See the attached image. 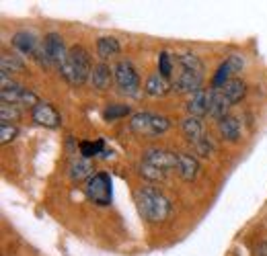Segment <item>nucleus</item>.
Returning <instances> with one entry per match:
<instances>
[{
  "instance_id": "1",
  "label": "nucleus",
  "mask_w": 267,
  "mask_h": 256,
  "mask_svg": "<svg viewBox=\"0 0 267 256\" xmlns=\"http://www.w3.org/2000/svg\"><path fill=\"white\" fill-rule=\"evenodd\" d=\"M177 66V76L173 78V90L179 94H193L195 90L202 88L204 82V62L199 56L185 51V54H177L175 58Z\"/></svg>"
},
{
  "instance_id": "2",
  "label": "nucleus",
  "mask_w": 267,
  "mask_h": 256,
  "mask_svg": "<svg viewBox=\"0 0 267 256\" xmlns=\"http://www.w3.org/2000/svg\"><path fill=\"white\" fill-rule=\"evenodd\" d=\"M134 201H136L138 213L148 224H160L171 215V201L154 186H140L134 193Z\"/></svg>"
},
{
  "instance_id": "3",
  "label": "nucleus",
  "mask_w": 267,
  "mask_h": 256,
  "mask_svg": "<svg viewBox=\"0 0 267 256\" xmlns=\"http://www.w3.org/2000/svg\"><path fill=\"white\" fill-rule=\"evenodd\" d=\"M91 72H93L91 54L82 45H72L68 49L66 62L60 68V74L64 76V80L72 84V86H82L87 80H91Z\"/></svg>"
},
{
  "instance_id": "4",
  "label": "nucleus",
  "mask_w": 267,
  "mask_h": 256,
  "mask_svg": "<svg viewBox=\"0 0 267 256\" xmlns=\"http://www.w3.org/2000/svg\"><path fill=\"white\" fill-rule=\"evenodd\" d=\"M247 94V84L241 78H230L226 84L218 88H212V98H210V115L216 119H222L228 115V109Z\"/></svg>"
},
{
  "instance_id": "5",
  "label": "nucleus",
  "mask_w": 267,
  "mask_h": 256,
  "mask_svg": "<svg viewBox=\"0 0 267 256\" xmlns=\"http://www.w3.org/2000/svg\"><path fill=\"white\" fill-rule=\"evenodd\" d=\"M181 129L185 133V138L193 144V150L199 154V156H210L214 152V142L210 140V135L206 131V125L202 121V117H185L181 123Z\"/></svg>"
},
{
  "instance_id": "6",
  "label": "nucleus",
  "mask_w": 267,
  "mask_h": 256,
  "mask_svg": "<svg viewBox=\"0 0 267 256\" xmlns=\"http://www.w3.org/2000/svg\"><path fill=\"white\" fill-rule=\"evenodd\" d=\"M130 127L140 135H160L171 127V119L164 115H158V113L140 111L136 115H132Z\"/></svg>"
},
{
  "instance_id": "7",
  "label": "nucleus",
  "mask_w": 267,
  "mask_h": 256,
  "mask_svg": "<svg viewBox=\"0 0 267 256\" xmlns=\"http://www.w3.org/2000/svg\"><path fill=\"white\" fill-rule=\"evenodd\" d=\"M113 76H115V84L120 86V90L130 94V96H138L144 90L138 70L128 60H120V62L113 64Z\"/></svg>"
},
{
  "instance_id": "8",
  "label": "nucleus",
  "mask_w": 267,
  "mask_h": 256,
  "mask_svg": "<svg viewBox=\"0 0 267 256\" xmlns=\"http://www.w3.org/2000/svg\"><path fill=\"white\" fill-rule=\"evenodd\" d=\"M2 84H0V96H2V102H10V105H19V107H35L37 105V96L33 90L21 86L19 82H14L8 76L0 78Z\"/></svg>"
},
{
  "instance_id": "9",
  "label": "nucleus",
  "mask_w": 267,
  "mask_h": 256,
  "mask_svg": "<svg viewBox=\"0 0 267 256\" xmlns=\"http://www.w3.org/2000/svg\"><path fill=\"white\" fill-rule=\"evenodd\" d=\"M39 56L45 64L62 68V64L66 62V56H68V49H66L64 37L60 35V33H47L41 41Z\"/></svg>"
},
{
  "instance_id": "10",
  "label": "nucleus",
  "mask_w": 267,
  "mask_h": 256,
  "mask_svg": "<svg viewBox=\"0 0 267 256\" xmlns=\"http://www.w3.org/2000/svg\"><path fill=\"white\" fill-rule=\"evenodd\" d=\"M87 197L101 205V207H105V205L111 203L113 199V182H111V176L107 172H97L89 178L87 182Z\"/></svg>"
},
{
  "instance_id": "11",
  "label": "nucleus",
  "mask_w": 267,
  "mask_h": 256,
  "mask_svg": "<svg viewBox=\"0 0 267 256\" xmlns=\"http://www.w3.org/2000/svg\"><path fill=\"white\" fill-rule=\"evenodd\" d=\"M142 162L162 170V172H171V170H177L179 152H171V150H164V148H150L144 152Z\"/></svg>"
},
{
  "instance_id": "12",
  "label": "nucleus",
  "mask_w": 267,
  "mask_h": 256,
  "mask_svg": "<svg viewBox=\"0 0 267 256\" xmlns=\"http://www.w3.org/2000/svg\"><path fill=\"white\" fill-rule=\"evenodd\" d=\"M31 117L37 125L47 127V129H56L62 123V117L56 111V107L52 105V102H45V100H39L37 105L31 109Z\"/></svg>"
},
{
  "instance_id": "13",
  "label": "nucleus",
  "mask_w": 267,
  "mask_h": 256,
  "mask_svg": "<svg viewBox=\"0 0 267 256\" xmlns=\"http://www.w3.org/2000/svg\"><path fill=\"white\" fill-rule=\"evenodd\" d=\"M12 47L16 49V54H21V56L37 58L39 49H41V43H39L37 35L33 31H16L12 35Z\"/></svg>"
},
{
  "instance_id": "14",
  "label": "nucleus",
  "mask_w": 267,
  "mask_h": 256,
  "mask_svg": "<svg viewBox=\"0 0 267 256\" xmlns=\"http://www.w3.org/2000/svg\"><path fill=\"white\" fill-rule=\"evenodd\" d=\"M210 98H212V88H199L187 98V111L193 117L210 115Z\"/></svg>"
},
{
  "instance_id": "15",
  "label": "nucleus",
  "mask_w": 267,
  "mask_h": 256,
  "mask_svg": "<svg viewBox=\"0 0 267 256\" xmlns=\"http://www.w3.org/2000/svg\"><path fill=\"white\" fill-rule=\"evenodd\" d=\"M243 66H245V62H243L241 56H230L226 62L220 64L218 70H216V74L212 78V88H218V86H222V84H226L232 78V72L241 70Z\"/></svg>"
},
{
  "instance_id": "16",
  "label": "nucleus",
  "mask_w": 267,
  "mask_h": 256,
  "mask_svg": "<svg viewBox=\"0 0 267 256\" xmlns=\"http://www.w3.org/2000/svg\"><path fill=\"white\" fill-rule=\"evenodd\" d=\"M115 80L113 76V68L107 62H99L93 66V72H91V84L93 88L97 90H107L111 86V82Z\"/></svg>"
},
{
  "instance_id": "17",
  "label": "nucleus",
  "mask_w": 267,
  "mask_h": 256,
  "mask_svg": "<svg viewBox=\"0 0 267 256\" xmlns=\"http://www.w3.org/2000/svg\"><path fill=\"white\" fill-rule=\"evenodd\" d=\"M177 172L185 182H193L199 176V162L195 156L185 152H179V162H177Z\"/></svg>"
},
{
  "instance_id": "18",
  "label": "nucleus",
  "mask_w": 267,
  "mask_h": 256,
  "mask_svg": "<svg viewBox=\"0 0 267 256\" xmlns=\"http://www.w3.org/2000/svg\"><path fill=\"white\" fill-rule=\"evenodd\" d=\"M169 90H173V82H171L169 78H164L162 74H158V72L150 74V76L146 78V82H144V92H146L148 96L158 98V96H164Z\"/></svg>"
},
{
  "instance_id": "19",
  "label": "nucleus",
  "mask_w": 267,
  "mask_h": 256,
  "mask_svg": "<svg viewBox=\"0 0 267 256\" xmlns=\"http://www.w3.org/2000/svg\"><path fill=\"white\" fill-rule=\"evenodd\" d=\"M218 131L224 140L237 142L241 138V121L235 115H224L222 119H218Z\"/></svg>"
},
{
  "instance_id": "20",
  "label": "nucleus",
  "mask_w": 267,
  "mask_h": 256,
  "mask_svg": "<svg viewBox=\"0 0 267 256\" xmlns=\"http://www.w3.org/2000/svg\"><path fill=\"white\" fill-rule=\"evenodd\" d=\"M0 70H2V76L12 78V74L25 72V62L21 60L19 54H12V51H4L2 60H0Z\"/></svg>"
},
{
  "instance_id": "21",
  "label": "nucleus",
  "mask_w": 267,
  "mask_h": 256,
  "mask_svg": "<svg viewBox=\"0 0 267 256\" xmlns=\"http://www.w3.org/2000/svg\"><path fill=\"white\" fill-rule=\"evenodd\" d=\"M120 49H122V45L115 37H99V41H97V56L101 58V62L115 58L120 54Z\"/></svg>"
},
{
  "instance_id": "22",
  "label": "nucleus",
  "mask_w": 267,
  "mask_h": 256,
  "mask_svg": "<svg viewBox=\"0 0 267 256\" xmlns=\"http://www.w3.org/2000/svg\"><path fill=\"white\" fill-rule=\"evenodd\" d=\"M87 176L89 178L93 176V164H91V160L82 158V156L72 158V162H70V178L74 182H78V180H85Z\"/></svg>"
},
{
  "instance_id": "23",
  "label": "nucleus",
  "mask_w": 267,
  "mask_h": 256,
  "mask_svg": "<svg viewBox=\"0 0 267 256\" xmlns=\"http://www.w3.org/2000/svg\"><path fill=\"white\" fill-rule=\"evenodd\" d=\"M80 156L82 158H87V160H91V158H95V156H99V154H105V142L103 140H97V142H80Z\"/></svg>"
},
{
  "instance_id": "24",
  "label": "nucleus",
  "mask_w": 267,
  "mask_h": 256,
  "mask_svg": "<svg viewBox=\"0 0 267 256\" xmlns=\"http://www.w3.org/2000/svg\"><path fill=\"white\" fill-rule=\"evenodd\" d=\"M173 72H175V60L169 51H160L158 54V74H162L164 78H173Z\"/></svg>"
},
{
  "instance_id": "25",
  "label": "nucleus",
  "mask_w": 267,
  "mask_h": 256,
  "mask_svg": "<svg viewBox=\"0 0 267 256\" xmlns=\"http://www.w3.org/2000/svg\"><path fill=\"white\" fill-rule=\"evenodd\" d=\"M0 119H2V123H12L14 125V121L21 119V107L10 105V102H2V107H0Z\"/></svg>"
},
{
  "instance_id": "26",
  "label": "nucleus",
  "mask_w": 267,
  "mask_h": 256,
  "mask_svg": "<svg viewBox=\"0 0 267 256\" xmlns=\"http://www.w3.org/2000/svg\"><path fill=\"white\" fill-rule=\"evenodd\" d=\"M128 115H130V107L128 105H122V102H113V105H109L103 111V119H105V121H115V119L128 117Z\"/></svg>"
},
{
  "instance_id": "27",
  "label": "nucleus",
  "mask_w": 267,
  "mask_h": 256,
  "mask_svg": "<svg viewBox=\"0 0 267 256\" xmlns=\"http://www.w3.org/2000/svg\"><path fill=\"white\" fill-rule=\"evenodd\" d=\"M140 172H142V176H146L148 180H164V176H166V172H162V170L150 166V164H146V162H142Z\"/></svg>"
},
{
  "instance_id": "28",
  "label": "nucleus",
  "mask_w": 267,
  "mask_h": 256,
  "mask_svg": "<svg viewBox=\"0 0 267 256\" xmlns=\"http://www.w3.org/2000/svg\"><path fill=\"white\" fill-rule=\"evenodd\" d=\"M16 133H19L16 125H12V123H2V127H0V142H2V144H8L10 140L16 138Z\"/></svg>"
}]
</instances>
